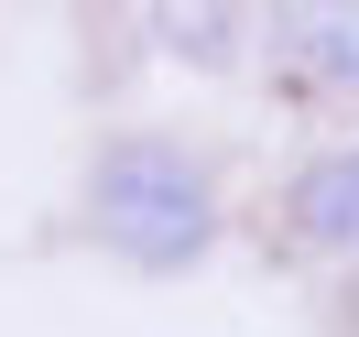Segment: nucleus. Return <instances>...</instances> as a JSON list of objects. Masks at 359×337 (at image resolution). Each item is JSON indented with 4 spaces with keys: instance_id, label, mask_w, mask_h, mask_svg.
Instances as JSON below:
<instances>
[{
    "instance_id": "1",
    "label": "nucleus",
    "mask_w": 359,
    "mask_h": 337,
    "mask_svg": "<svg viewBox=\"0 0 359 337\" xmlns=\"http://www.w3.org/2000/svg\"><path fill=\"white\" fill-rule=\"evenodd\" d=\"M88 228L98 250H120L131 272H185L218 250V185L185 142L163 131H120L109 153L88 163Z\"/></svg>"
},
{
    "instance_id": "2",
    "label": "nucleus",
    "mask_w": 359,
    "mask_h": 337,
    "mask_svg": "<svg viewBox=\"0 0 359 337\" xmlns=\"http://www.w3.org/2000/svg\"><path fill=\"white\" fill-rule=\"evenodd\" d=\"M272 218H283V240H294V250L359 261V142L305 153V163L283 174V196H272Z\"/></svg>"
},
{
    "instance_id": "3",
    "label": "nucleus",
    "mask_w": 359,
    "mask_h": 337,
    "mask_svg": "<svg viewBox=\"0 0 359 337\" xmlns=\"http://www.w3.org/2000/svg\"><path fill=\"white\" fill-rule=\"evenodd\" d=\"M272 66L294 88H359V11H283L272 22Z\"/></svg>"
}]
</instances>
